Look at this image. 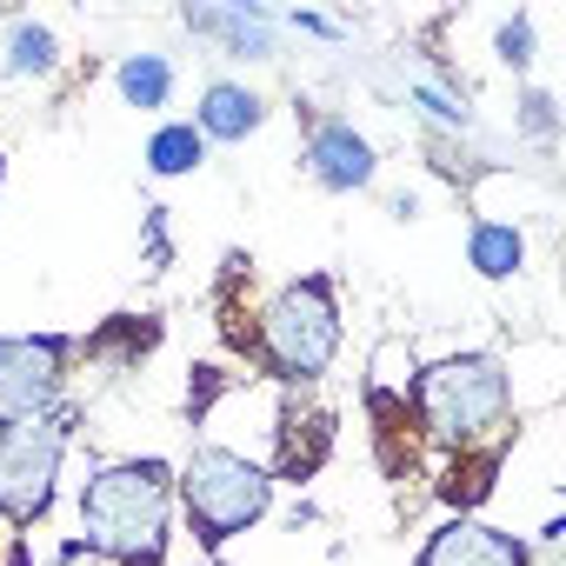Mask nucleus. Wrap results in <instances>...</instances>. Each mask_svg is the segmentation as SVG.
<instances>
[{"label": "nucleus", "mask_w": 566, "mask_h": 566, "mask_svg": "<svg viewBox=\"0 0 566 566\" xmlns=\"http://www.w3.org/2000/svg\"><path fill=\"white\" fill-rule=\"evenodd\" d=\"M81 533L87 553L114 566H167L174 539V467L167 460H114L81 486Z\"/></svg>", "instance_id": "obj_1"}, {"label": "nucleus", "mask_w": 566, "mask_h": 566, "mask_svg": "<svg viewBox=\"0 0 566 566\" xmlns=\"http://www.w3.org/2000/svg\"><path fill=\"white\" fill-rule=\"evenodd\" d=\"M513 407V380L493 354H453V360H433L420 380H413V420L420 433L447 440L453 453L460 447H480L486 433H500Z\"/></svg>", "instance_id": "obj_2"}, {"label": "nucleus", "mask_w": 566, "mask_h": 566, "mask_svg": "<svg viewBox=\"0 0 566 566\" xmlns=\"http://www.w3.org/2000/svg\"><path fill=\"white\" fill-rule=\"evenodd\" d=\"M340 354V301H334V280L307 273L287 280L266 307H260V360L273 380L287 387H314Z\"/></svg>", "instance_id": "obj_3"}, {"label": "nucleus", "mask_w": 566, "mask_h": 566, "mask_svg": "<svg viewBox=\"0 0 566 566\" xmlns=\"http://www.w3.org/2000/svg\"><path fill=\"white\" fill-rule=\"evenodd\" d=\"M174 500H180L193 539L213 553V546H227L233 533H247L253 520H266V506H273V473H266L260 460L233 453V447H200V453L174 473Z\"/></svg>", "instance_id": "obj_4"}, {"label": "nucleus", "mask_w": 566, "mask_h": 566, "mask_svg": "<svg viewBox=\"0 0 566 566\" xmlns=\"http://www.w3.org/2000/svg\"><path fill=\"white\" fill-rule=\"evenodd\" d=\"M67 440H74V413H61V407L41 413V420L0 427V520H14V526L48 520Z\"/></svg>", "instance_id": "obj_5"}, {"label": "nucleus", "mask_w": 566, "mask_h": 566, "mask_svg": "<svg viewBox=\"0 0 566 566\" xmlns=\"http://www.w3.org/2000/svg\"><path fill=\"white\" fill-rule=\"evenodd\" d=\"M67 334H8L0 340V427L41 420L67 394Z\"/></svg>", "instance_id": "obj_6"}, {"label": "nucleus", "mask_w": 566, "mask_h": 566, "mask_svg": "<svg viewBox=\"0 0 566 566\" xmlns=\"http://www.w3.org/2000/svg\"><path fill=\"white\" fill-rule=\"evenodd\" d=\"M307 174H314V187H327V193H360V187L380 180V154H374V140H367L354 120L327 114V120H314V134H307Z\"/></svg>", "instance_id": "obj_7"}, {"label": "nucleus", "mask_w": 566, "mask_h": 566, "mask_svg": "<svg viewBox=\"0 0 566 566\" xmlns=\"http://www.w3.org/2000/svg\"><path fill=\"white\" fill-rule=\"evenodd\" d=\"M420 566H533V559H526V546H520L506 526L447 520V526L420 546Z\"/></svg>", "instance_id": "obj_8"}, {"label": "nucleus", "mask_w": 566, "mask_h": 566, "mask_svg": "<svg viewBox=\"0 0 566 566\" xmlns=\"http://www.w3.org/2000/svg\"><path fill=\"white\" fill-rule=\"evenodd\" d=\"M180 21H187V34L213 41L227 61H273V14L253 8V0H233V8H187Z\"/></svg>", "instance_id": "obj_9"}, {"label": "nucleus", "mask_w": 566, "mask_h": 566, "mask_svg": "<svg viewBox=\"0 0 566 566\" xmlns=\"http://www.w3.org/2000/svg\"><path fill=\"white\" fill-rule=\"evenodd\" d=\"M266 127V94H253L247 81H207L200 107H193V134L200 140H247Z\"/></svg>", "instance_id": "obj_10"}, {"label": "nucleus", "mask_w": 566, "mask_h": 566, "mask_svg": "<svg viewBox=\"0 0 566 566\" xmlns=\"http://www.w3.org/2000/svg\"><path fill=\"white\" fill-rule=\"evenodd\" d=\"M334 453V420L327 413H280V453H273V473L280 480H314Z\"/></svg>", "instance_id": "obj_11"}, {"label": "nucleus", "mask_w": 566, "mask_h": 566, "mask_svg": "<svg viewBox=\"0 0 566 566\" xmlns=\"http://www.w3.org/2000/svg\"><path fill=\"white\" fill-rule=\"evenodd\" d=\"M500 460H506V447L500 440H480V447H460L453 460H447V473H440V500L467 520L480 500H493V480H500Z\"/></svg>", "instance_id": "obj_12"}, {"label": "nucleus", "mask_w": 566, "mask_h": 566, "mask_svg": "<svg viewBox=\"0 0 566 566\" xmlns=\"http://www.w3.org/2000/svg\"><path fill=\"white\" fill-rule=\"evenodd\" d=\"M467 260H473L480 280H513V273L526 266V233H520L513 220H473Z\"/></svg>", "instance_id": "obj_13"}, {"label": "nucleus", "mask_w": 566, "mask_h": 566, "mask_svg": "<svg viewBox=\"0 0 566 566\" xmlns=\"http://www.w3.org/2000/svg\"><path fill=\"white\" fill-rule=\"evenodd\" d=\"M174 61L167 54H120V67H114V87H120V101L127 107H140V114H154V107H167L174 101Z\"/></svg>", "instance_id": "obj_14"}, {"label": "nucleus", "mask_w": 566, "mask_h": 566, "mask_svg": "<svg viewBox=\"0 0 566 566\" xmlns=\"http://www.w3.org/2000/svg\"><path fill=\"white\" fill-rule=\"evenodd\" d=\"M8 81H48L54 67H61V41H54V28L48 21H14L8 28Z\"/></svg>", "instance_id": "obj_15"}, {"label": "nucleus", "mask_w": 566, "mask_h": 566, "mask_svg": "<svg viewBox=\"0 0 566 566\" xmlns=\"http://www.w3.org/2000/svg\"><path fill=\"white\" fill-rule=\"evenodd\" d=\"M207 160V140L193 134V120H167L154 140H147V174H160V180H180V174H193Z\"/></svg>", "instance_id": "obj_16"}, {"label": "nucleus", "mask_w": 566, "mask_h": 566, "mask_svg": "<svg viewBox=\"0 0 566 566\" xmlns=\"http://www.w3.org/2000/svg\"><path fill=\"white\" fill-rule=\"evenodd\" d=\"M154 340H160V327H154V321H134V314H114V321H107V327H101V334L87 340V354H94V360L107 354L114 367H134L140 354H154Z\"/></svg>", "instance_id": "obj_17"}, {"label": "nucleus", "mask_w": 566, "mask_h": 566, "mask_svg": "<svg viewBox=\"0 0 566 566\" xmlns=\"http://www.w3.org/2000/svg\"><path fill=\"white\" fill-rule=\"evenodd\" d=\"M493 54H500L506 67H520V74H526V67H533V21H526V14L500 21V28H493Z\"/></svg>", "instance_id": "obj_18"}, {"label": "nucleus", "mask_w": 566, "mask_h": 566, "mask_svg": "<svg viewBox=\"0 0 566 566\" xmlns=\"http://www.w3.org/2000/svg\"><path fill=\"white\" fill-rule=\"evenodd\" d=\"M520 134H533V140H553V134H559L553 94H539V87H526V94H520Z\"/></svg>", "instance_id": "obj_19"}, {"label": "nucleus", "mask_w": 566, "mask_h": 566, "mask_svg": "<svg viewBox=\"0 0 566 566\" xmlns=\"http://www.w3.org/2000/svg\"><path fill=\"white\" fill-rule=\"evenodd\" d=\"M0 187H8V167H0Z\"/></svg>", "instance_id": "obj_20"}]
</instances>
